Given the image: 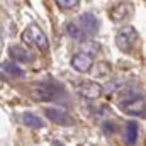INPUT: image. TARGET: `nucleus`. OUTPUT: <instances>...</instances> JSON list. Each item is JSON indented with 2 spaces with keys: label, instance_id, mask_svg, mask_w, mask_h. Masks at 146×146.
I'll return each mask as SVG.
<instances>
[{
  "label": "nucleus",
  "instance_id": "obj_15",
  "mask_svg": "<svg viewBox=\"0 0 146 146\" xmlns=\"http://www.w3.org/2000/svg\"><path fill=\"white\" fill-rule=\"evenodd\" d=\"M82 51L90 54V56H95V54L100 53V44H97V42H83L82 44Z\"/></svg>",
  "mask_w": 146,
  "mask_h": 146
},
{
  "label": "nucleus",
  "instance_id": "obj_10",
  "mask_svg": "<svg viewBox=\"0 0 146 146\" xmlns=\"http://www.w3.org/2000/svg\"><path fill=\"white\" fill-rule=\"evenodd\" d=\"M9 56L12 60H15V63H31V61H34V54L31 51H27L26 48L17 46V44L9 46Z\"/></svg>",
  "mask_w": 146,
  "mask_h": 146
},
{
  "label": "nucleus",
  "instance_id": "obj_7",
  "mask_svg": "<svg viewBox=\"0 0 146 146\" xmlns=\"http://www.w3.org/2000/svg\"><path fill=\"white\" fill-rule=\"evenodd\" d=\"M44 115L51 122L60 124V126H72V124H75V119L72 115L68 112H65V110L58 109V107H46L44 109Z\"/></svg>",
  "mask_w": 146,
  "mask_h": 146
},
{
  "label": "nucleus",
  "instance_id": "obj_3",
  "mask_svg": "<svg viewBox=\"0 0 146 146\" xmlns=\"http://www.w3.org/2000/svg\"><path fill=\"white\" fill-rule=\"evenodd\" d=\"M22 41L26 44L36 46L39 51H44V53L49 49V39L37 24H31V26L26 27V31L22 33Z\"/></svg>",
  "mask_w": 146,
  "mask_h": 146
},
{
  "label": "nucleus",
  "instance_id": "obj_11",
  "mask_svg": "<svg viewBox=\"0 0 146 146\" xmlns=\"http://www.w3.org/2000/svg\"><path fill=\"white\" fill-rule=\"evenodd\" d=\"M0 70L10 78H26V72L15 61H3L0 65Z\"/></svg>",
  "mask_w": 146,
  "mask_h": 146
},
{
  "label": "nucleus",
  "instance_id": "obj_4",
  "mask_svg": "<svg viewBox=\"0 0 146 146\" xmlns=\"http://www.w3.org/2000/svg\"><path fill=\"white\" fill-rule=\"evenodd\" d=\"M139 39V33L136 31V27L133 26H124L117 31L115 34V46L122 51V53H131L136 46Z\"/></svg>",
  "mask_w": 146,
  "mask_h": 146
},
{
  "label": "nucleus",
  "instance_id": "obj_9",
  "mask_svg": "<svg viewBox=\"0 0 146 146\" xmlns=\"http://www.w3.org/2000/svg\"><path fill=\"white\" fill-rule=\"evenodd\" d=\"M80 26L85 31V34H90V36L97 34L100 29V22L95 17V14H92V12H83L80 15Z\"/></svg>",
  "mask_w": 146,
  "mask_h": 146
},
{
  "label": "nucleus",
  "instance_id": "obj_5",
  "mask_svg": "<svg viewBox=\"0 0 146 146\" xmlns=\"http://www.w3.org/2000/svg\"><path fill=\"white\" fill-rule=\"evenodd\" d=\"M78 95L82 99H87V100H95L99 99L102 94H104V87L99 83V82H94V80H85L78 85L76 88Z\"/></svg>",
  "mask_w": 146,
  "mask_h": 146
},
{
  "label": "nucleus",
  "instance_id": "obj_19",
  "mask_svg": "<svg viewBox=\"0 0 146 146\" xmlns=\"http://www.w3.org/2000/svg\"><path fill=\"white\" fill-rule=\"evenodd\" d=\"M0 49H2V46H0Z\"/></svg>",
  "mask_w": 146,
  "mask_h": 146
},
{
  "label": "nucleus",
  "instance_id": "obj_18",
  "mask_svg": "<svg viewBox=\"0 0 146 146\" xmlns=\"http://www.w3.org/2000/svg\"><path fill=\"white\" fill-rule=\"evenodd\" d=\"M102 131H104L106 136L115 134V131H117V124H115L114 121H106V122L102 124Z\"/></svg>",
  "mask_w": 146,
  "mask_h": 146
},
{
  "label": "nucleus",
  "instance_id": "obj_16",
  "mask_svg": "<svg viewBox=\"0 0 146 146\" xmlns=\"http://www.w3.org/2000/svg\"><path fill=\"white\" fill-rule=\"evenodd\" d=\"M109 73H112V70H110V65L109 63H99L97 65V68H95V76H99V78H106V76H109Z\"/></svg>",
  "mask_w": 146,
  "mask_h": 146
},
{
  "label": "nucleus",
  "instance_id": "obj_14",
  "mask_svg": "<svg viewBox=\"0 0 146 146\" xmlns=\"http://www.w3.org/2000/svg\"><path fill=\"white\" fill-rule=\"evenodd\" d=\"M22 124L27 126V127H33V129H41V127H44V121H42L39 115L33 114V112H24V114H22Z\"/></svg>",
  "mask_w": 146,
  "mask_h": 146
},
{
  "label": "nucleus",
  "instance_id": "obj_2",
  "mask_svg": "<svg viewBox=\"0 0 146 146\" xmlns=\"http://www.w3.org/2000/svg\"><path fill=\"white\" fill-rule=\"evenodd\" d=\"M119 107L124 110L126 114L129 115H136V117H145V95L141 94H134V92H129L121 102H119Z\"/></svg>",
  "mask_w": 146,
  "mask_h": 146
},
{
  "label": "nucleus",
  "instance_id": "obj_1",
  "mask_svg": "<svg viewBox=\"0 0 146 146\" xmlns=\"http://www.w3.org/2000/svg\"><path fill=\"white\" fill-rule=\"evenodd\" d=\"M60 95H65V90L60 85L51 83H36L31 88V97L36 102H54Z\"/></svg>",
  "mask_w": 146,
  "mask_h": 146
},
{
  "label": "nucleus",
  "instance_id": "obj_17",
  "mask_svg": "<svg viewBox=\"0 0 146 146\" xmlns=\"http://www.w3.org/2000/svg\"><path fill=\"white\" fill-rule=\"evenodd\" d=\"M54 2L63 10H72V9H76L80 5V0H54Z\"/></svg>",
  "mask_w": 146,
  "mask_h": 146
},
{
  "label": "nucleus",
  "instance_id": "obj_6",
  "mask_svg": "<svg viewBox=\"0 0 146 146\" xmlns=\"http://www.w3.org/2000/svg\"><path fill=\"white\" fill-rule=\"evenodd\" d=\"M133 15H134V5L131 2H121L117 5H114L112 10H110V21L115 22V24L126 22Z\"/></svg>",
  "mask_w": 146,
  "mask_h": 146
},
{
  "label": "nucleus",
  "instance_id": "obj_8",
  "mask_svg": "<svg viewBox=\"0 0 146 146\" xmlns=\"http://www.w3.org/2000/svg\"><path fill=\"white\" fill-rule=\"evenodd\" d=\"M70 65H72L73 70H76V72L87 73V72H90L92 66H94V56H90V54H87L83 51L75 53L72 56V60H70Z\"/></svg>",
  "mask_w": 146,
  "mask_h": 146
},
{
  "label": "nucleus",
  "instance_id": "obj_12",
  "mask_svg": "<svg viewBox=\"0 0 146 146\" xmlns=\"http://www.w3.org/2000/svg\"><path fill=\"white\" fill-rule=\"evenodd\" d=\"M65 31H66V34L68 37H72L73 41H78V42H83L85 41V31L82 29V26L80 24H76V22H68L66 26H65Z\"/></svg>",
  "mask_w": 146,
  "mask_h": 146
},
{
  "label": "nucleus",
  "instance_id": "obj_13",
  "mask_svg": "<svg viewBox=\"0 0 146 146\" xmlns=\"http://www.w3.org/2000/svg\"><path fill=\"white\" fill-rule=\"evenodd\" d=\"M138 136H139V124L134 121H129L126 124V134H124L126 145H136Z\"/></svg>",
  "mask_w": 146,
  "mask_h": 146
}]
</instances>
